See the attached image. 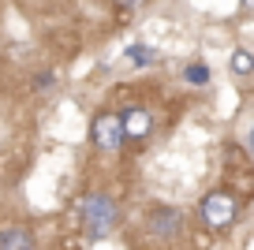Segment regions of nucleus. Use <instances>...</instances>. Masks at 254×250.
Returning <instances> with one entry per match:
<instances>
[{"label":"nucleus","mask_w":254,"mask_h":250,"mask_svg":"<svg viewBox=\"0 0 254 250\" xmlns=\"http://www.w3.org/2000/svg\"><path fill=\"white\" fill-rule=\"evenodd\" d=\"M82 228H86L90 239H105V235L116 228V202L109 194H90L82 202Z\"/></svg>","instance_id":"nucleus-1"},{"label":"nucleus","mask_w":254,"mask_h":250,"mask_svg":"<svg viewBox=\"0 0 254 250\" xmlns=\"http://www.w3.org/2000/svg\"><path fill=\"white\" fill-rule=\"evenodd\" d=\"M236 194H228V190H213V194H206L202 198V205H198V217H202V224L206 228H213V232H224V228L236 220Z\"/></svg>","instance_id":"nucleus-2"},{"label":"nucleus","mask_w":254,"mask_h":250,"mask_svg":"<svg viewBox=\"0 0 254 250\" xmlns=\"http://www.w3.org/2000/svg\"><path fill=\"white\" fill-rule=\"evenodd\" d=\"M90 138H94L97 149H105V153H112V149L124 146V116H116V112H97L94 124H90Z\"/></svg>","instance_id":"nucleus-3"},{"label":"nucleus","mask_w":254,"mask_h":250,"mask_svg":"<svg viewBox=\"0 0 254 250\" xmlns=\"http://www.w3.org/2000/svg\"><path fill=\"white\" fill-rule=\"evenodd\" d=\"M180 224H183V217L172 205H153V209L146 213V228H150V235H157L161 243L176 239V235H180Z\"/></svg>","instance_id":"nucleus-4"},{"label":"nucleus","mask_w":254,"mask_h":250,"mask_svg":"<svg viewBox=\"0 0 254 250\" xmlns=\"http://www.w3.org/2000/svg\"><path fill=\"white\" fill-rule=\"evenodd\" d=\"M150 131H153V116L146 109H138V105H135V109L124 112V134L131 142H146V138H150Z\"/></svg>","instance_id":"nucleus-5"},{"label":"nucleus","mask_w":254,"mask_h":250,"mask_svg":"<svg viewBox=\"0 0 254 250\" xmlns=\"http://www.w3.org/2000/svg\"><path fill=\"white\" fill-rule=\"evenodd\" d=\"M0 250H34V235L26 232V228L11 224L0 232Z\"/></svg>","instance_id":"nucleus-6"},{"label":"nucleus","mask_w":254,"mask_h":250,"mask_svg":"<svg viewBox=\"0 0 254 250\" xmlns=\"http://www.w3.org/2000/svg\"><path fill=\"white\" fill-rule=\"evenodd\" d=\"M228 67L236 71V75H251V71H254V56H251V53H243V49H239V53H232Z\"/></svg>","instance_id":"nucleus-7"},{"label":"nucleus","mask_w":254,"mask_h":250,"mask_svg":"<svg viewBox=\"0 0 254 250\" xmlns=\"http://www.w3.org/2000/svg\"><path fill=\"white\" fill-rule=\"evenodd\" d=\"M183 78H187L190 86H206V82H209V67H206V63H190V67L183 71Z\"/></svg>","instance_id":"nucleus-8"},{"label":"nucleus","mask_w":254,"mask_h":250,"mask_svg":"<svg viewBox=\"0 0 254 250\" xmlns=\"http://www.w3.org/2000/svg\"><path fill=\"white\" fill-rule=\"evenodd\" d=\"M127 60L142 67V63H153V60H157V53H153V49H146V45H131V49H127Z\"/></svg>","instance_id":"nucleus-9"},{"label":"nucleus","mask_w":254,"mask_h":250,"mask_svg":"<svg viewBox=\"0 0 254 250\" xmlns=\"http://www.w3.org/2000/svg\"><path fill=\"white\" fill-rule=\"evenodd\" d=\"M116 8L124 11V15H131V11H138V8H142V0H116Z\"/></svg>","instance_id":"nucleus-10"},{"label":"nucleus","mask_w":254,"mask_h":250,"mask_svg":"<svg viewBox=\"0 0 254 250\" xmlns=\"http://www.w3.org/2000/svg\"><path fill=\"white\" fill-rule=\"evenodd\" d=\"M49 86H53V75H49V71H45V75H38V90H49Z\"/></svg>","instance_id":"nucleus-11"},{"label":"nucleus","mask_w":254,"mask_h":250,"mask_svg":"<svg viewBox=\"0 0 254 250\" xmlns=\"http://www.w3.org/2000/svg\"><path fill=\"white\" fill-rule=\"evenodd\" d=\"M251 153H254V127H251Z\"/></svg>","instance_id":"nucleus-12"},{"label":"nucleus","mask_w":254,"mask_h":250,"mask_svg":"<svg viewBox=\"0 0 254 250\" xmlns=\"http://www.w3.org/2000/svg\"><path fill=\"white\" fill-rule=\"evenodd\" d=\"M243 8H254V0H243Z\"/></svg>","instance_id":"nucleus-13"}]
</instances>
